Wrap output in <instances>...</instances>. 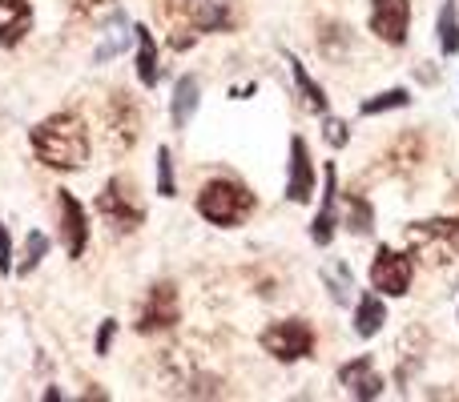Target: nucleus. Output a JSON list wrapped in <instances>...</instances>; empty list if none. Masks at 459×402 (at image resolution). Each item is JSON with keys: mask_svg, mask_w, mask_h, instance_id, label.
Segmentation results:
<instances>
[{"mask_svg": "<svg viewBox=\"0 0 459 402\" xmlns=\"http://www.w3.org/2000/svg\"><path fill=\"white\" fill-rule=\"evenodd\" d=\"M326 286H331V298L334 302H347L351 298V274H347V266H339V278H334V269H326Z\"/></svg>", "mask_w": 459, "mask_h": 402, "instance_id": "26", "label": "nucleus"}, {"mask_svg": "<svg viewBox=\"0 0 459 402\" xmlns=\"http://www.w3.org/2000/svg\"><path fill=\"white\" fill-rule=\"evenodd\" d=\"M202 105V85L194 73H186V77H178V89H174V105H169V117H174V129H186L194 121V113H198Z\"/></svg>", "mask_w": 459, "mask_h": 402, "instance_id": "16", "label": "nucleus"}, {"mask_svg": "<svg viewBox=\"0 0 459 402\" xmlns=\"http://www.w3.org/2000/svg\"><path fill=\"white\" fill-rule=\"evenodd\" d=\"M323 137H326V145H331V150H342V145L351 141L347 125H342V121H334V117H326V125H323Z\"/></svg>", "mask_w": 459, "mask_h": 402, "instance_id": "27", "label": "nucleus"}, {"mask_svg": "<svg viewBox=\"0 0 459 402\" xmlns=\"http://www.w3.org/2000/svg\"><path fill=\"white\" fill-rule=\"evenodd\" d=\"M134 37H137V81H142L145 89H153V85L161 81V69H158V45H153V37H150V29H145V24H137Z\"/></svg>", "mask_w": 459, "mask_h": 402, "instance_id": "17", "label": "nucleus"}, {"mask_svg": "<svg viewBox=\"0 0 459 402\" xmlns=\"http://www.w3.org/2000/svg\"><path fill=\"white\" fill-rule=\"evenodd\" d=\"M32 32V4L29 0H0V45L13 48Z\"/></svg>", "mask_w": 459, "mask_h": 402, "instance_id": "15", "label": "nucleus"}, {"mask_svg": "<svg viewBox=\"0 0 459 402\" xmlns=\"http://www.w3.org/2000/svg\"><path fill=\"white\" fill-rule=\"evenodd\" d=\"M436 32H439V48H444V56H455L459 53V13H455V0H444Z\"/></svg>", "mask_w": 459, "mask_h": 402, "instance_id": "20", "label": "nucleus"}, {"mask_svg": "<svg viewBox=\"0 0 459 402\" xmlns=\"http://www.w3.org/2000/svg\"><path fill=\"white\" fill-rule=\"evenodd\" d=\"M286 198L307 205L315 198V161H310L307 137H290V174H286Z\"/></svg>", "mask_w": 459, "mask_h": 402, "instance_id": "10", "label": "nucleus"}, {"mask_svg": "<svg viewBox=\"0 0 459 402\" xmlns=\"http://www.w3.org/2000/svg\"><path fill=\"white\" fill-rule=\"evenodd\" d=\"M113 24H117V29H113V37H105V40H101V48H97V56H93L97 64H105V61H109V56H117L121 48L129 45V32H121V29H126V16H121V13H113Z\"/></svg>", "mask_w": 459, "mask_h": 402, "instance_id": "24", "label": "nucleus"}, {"mask_svg": "<svg viewBox=\"0 0 459 402\" xmlns=\"http://www.w3.org/2000/svg\"><path fill=\"white\" fill-rule=\"evenodd\" d=\"M262 350L278 363H299V358H310L315 350V330H310L302 318H286V322H274L258 334Z\"/></svg>", "mask_w": 459, "mask_h": 402, "instance_id": "5", "label": "nucleus"}, {"mask_svg": "<svg viewBox=\"0 0 459 402\" xmlns=\"http://www.w3.org/2000/svg\"><path fill=\"white\" fill-rule=\"evenodd\" d=\"M97 210H101V218L109 221V229H117V234H134V229L145 221V210H142V201H137L129 177L105 182L101 193H97Z\"/></svg>", "mask_w": 459, "mask_h": 402, "instance_id": "4", "label": "nucleus"}, {"mask_svg": "<svg viewBox=\"0 0 459 402\" xmlns=\"http://www.w3.org/2000/svg\"><path fill=\"white\" fill-rule=\"evenodd\" d=\"M32 153H37L40 166L73 174V169L89 166V129L77 113H53V117L37 121L29 129Z\"/></svg>", "mask_w": 459, "mask_h": 402, "instance_id": "1", "label": "nucleus"}, {"mask_svg": "<svg viewBox=\"0 0 459 402\" xmlns=\"http://www.w3.org/2000/svg\"><path fill=\"white\" fill-rule=\"evenodd\" d=\"M286 64H290V77H294V85H299L302 101H307L315 113H323V117H326V93H323V85H318V81L310 77L307 64H302L294 53H286Z\"/></svg>", "mask_w": 459, "mask_h": 402, "instance_id": "18", "label": "nucleus"}, {"mask_svg": "<svg viewBox=\"0 0 459 402\" xmlns=\"http://www.w3.org/2000/svg\"><path fill=\"white\" fill-rule=\"evenodd\" d=\"M45 253H48V237L40 234V229H32L29 237H24V258H21V266H16V274H32V269L45 261Z\"/></svg>", "mask_w": 459, "mask_h": 402, "instance_id": "23", "label": "nucleus"}, {"mask_svg": "<svg viewBox=\"0 0 459 402\" xmlns=\"http://www.w3.org/2000/svg\"><path fill=\"white\" fill-rule=\"evenodd\" d=\"M407 105H411L407 89H387V93H379V97H367V101L359 105V113H363V117H379V113H391V109H407Z\"/></svg>", "mask_w": 459, "mask_h": 402, "instance_id": "22", "label": "nucleus"}, {"mask_svg": "<svg viewBox=\"0 0 459 402\" xmlns=\"http://www.w3.org/2000/svg\"><path fill=\"white\" fill-rule=\"evenodd\" d=\"M73 4V13H81V16H105L113 8V0H69Z\"/></svg>", "mask_w": 459, "mask_h": 402, "instance_id": "28", "label": "nucleus"}, {"mask_svg": "<svg viewBox=\"0 0 459 402\" xmlns=\"http://www.w3.org/2000/svg\"><path fill=\"white\" fill-rule=\"evenodd\" d=\"M411 274H415V258L411 253H399L391 245H379L371 261V286L387 298H403L411 290Z\"/></svg>", "mask_w": 459, "mask_h": 402, "instance_id": "7", "label": "nucleus"}, {"mask_svg": "<svg viewBox=\"0 0 459 402\" xmlns=\"http://www.w3.org/2000/svg\"><path fill=\"white\" fill-rule=\"evenodd\" d=\"M113 334H117V322H113V318H109V322H101V330H97V355H109V346H113Z\"/></svg>", "mask_w": 459, "mask_h": 402, "instance_id": "30", "label": "nucleus"}, {"mask_svg": "<svg viewBox=\"0 0 459 402\" xmlns=\"http://www.w3.org/2000/svg\"><path fill=\"white\" fill-rule=\"evenodd\" d=\"M158 193H161V198H174V193H178V185H174V158H169L166 145L158 150Z\"/></svg>", "mask_w": 459, "mask_h": 402, "instance_id": "25", "label": "nucleus"}, {"mask_svg": "<svg viewBox=\"0 0 459 402\" xmlns=\"http://www.w3.org/2000/svg\"><path fill=\"white\" fill-rule=\"evenodd\" d=\"M334 210H339V169L326 166L323 174V205H318L315 221H310V237H315V245H331L334 242Z\"/></svg>", "mask_w": 459, "mask_h": 402, "instance_id": "14", "label": "nucleus"}, {"mask_svg": "<svg viewBox=\"0 0 459 402\" xmlns=\"http://www.w3.org/2000/svg\"><path fill=\"white\" fill-rule=\"evenodd\" d=\"M61 242H65V253L69 258H81L89 250V213L85 205L73 198L69 190H61Z\"/></svg>", "mask_w": 459, "mask_h": 402, "instance_id": "11", "label": "nucleus"}, {"mask_svg": "<svg viewBox=\"0 0 459 402\" xmlns=\"http://www.w3.org/2000/svg\"><path fill=\"white\" fill-rule=\"evenodd\" d=\"M383 322H387V306H383V298H375V294L359 298V306H355V334L359 338H375V334L383 330Z\"/></svg>", "mask_w": 459, "mask_h": 402, "instance_id": "19", "label": "nucleus"}, {"mask_svg": "<svg viewBox=\"0 0 459 402\" xmlns=\"http://www.w3.org/2000/svg\"><path fill=\"white\" fill-rule=\"evenodd\" d=\"M342 210H347V226L351 234H371L375 226V210L367 198H359V193H342Z\"/></svg>", "mask_w": 459, "mask_h": 402, "instance_id": "21", "label": "nucleus"}, {"mask_svg": "<svg viewBox=\"0 0 459 402\" xmlns=\"http://www.w3.org/2000/svg\"><path fill=\"white\" fill-rule=\"evenodd\" d=\"M339 382L347 387V395L359 402H371L383 395V374L371 366V358H351V363H342Z\"/></svg>", "mask_w": 459, "mask_h": 402, "instance_id": "13", "label": "nucleus"}, {"mask_svg": "<svg viewBox=\"0 0 459 402\" xmlns=\"http://www.w3.org/2000/svg\"><path fill=\"white\" fill-rule=\"evenodd\" d=\"M407 250L431 269L459 266V218H431L407 226Z\"/></svg>", "mask_w": 459, "mask_h": 402, "instance_id": "2", "label": "nucleus"}, {"mask_svg": "<svg viewBox=\"0 0 459 402\" xmlns=\"http://www.w3.org/2000/svg\"><path fill=\"white\" fill-rule=\"evenodd\" d=\"M0 274H13V237H8L4 221H0Z\"/></svg>", "mask_w": 459, "mask_h": 402, "instance_id": "29", "label": "nucleus"}, {"mask_svg": "<svg viewBox=\"0 0 459 402\" xmlns=\"http://www.w3.org/2000/svg\"><path fill=\"white\" fill-rule=\"evenodd\" d=\"M198 32H230L238 24V0H186Z\"/></svg>", "mask_w": 459, "mask_h": 402, "instance_id": "12", "label": "nucleus"}, {"mask_svg": "<svg viewBox=\"0 0 459 402\" xmlns=\"http://www.w3.org/2000/svg\"><path fill=\"white\" fill-rule=\"evenodd\" d=\"M194 40H198V29H174V37H169V48H190Z\"/></svg>", "mask_w": 459, "mask_h": 402, "instance_id": "31", "label": "nucleus"}, {"mask_svg": "<svg viewBox=\"0 0 459 402\" xmlns=\"http://www.w3.org/2000/svg\"><path fill=\"white\" fill-rule=\"evenodd\" d=\"M178 314H182V306H178V286L174 282L150 286V294H145V302H142V314H137V334L169 330V326H178Z\"/></svg>", "mask_w": 459, "mask_h": 402, "instance_id": "8", "label": "nucleus"}, {"mask_svg": "<svg viewBox=\"0 0 459 402\" xmlns=\"http://www.w3.org/2000/svg\"><path fill=\"white\" fill-rule=\"evenodd\" d=\"M411 29V0H371V32L387 45H403Z\"/></svg>", "mask_w": 459, "mask_h": 402, "instance_id": "9", "label": "nucleus"}, {"mask_svg": "<svg viewBox=\"0 0 459 402\" xmlns=\"http://www.w3.org/2000/svg\"><path fill=\"white\" fill-rule=\"evenodd\" d=\"M198 213L210 226L230 229L254 213V193L238 182H210V185H202V193H198Z\"/></svg>", "mask_w": 459, "mask_h": 402, "instance_id": "3", "label": "nucleus"}, {"mask_svg": "<svg viewBox=\"0 0 459 402\" xmlns=\"http://www.w3.org/2000/svg\"><path fill=\"white\" fill-rule=\"evenodd\" d=\"M137 133H142V105H137L126 89L109 93V101H105V137H109V150L129 153Z\"/></svg>", "mask_w": 459, "mask_h": 402, "instance_id": "6", "label": "nucleus"}]
</instances>
